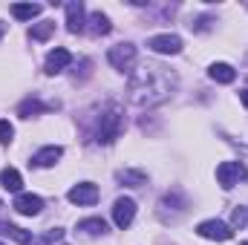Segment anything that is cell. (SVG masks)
Masks as SVG:
<instances>
[{
	"instance_id": "4fadbf2b",
	"label": "cell",
	"mask_w": 248,
	"mask_h": 245,
	"mask_svg": "<svg viewBox=\"0 0 248 245\" xmlns=\"http://www.w3.org/2000/svg\"><path fill=\"white\" fill-rule=\"evenodd\" d=\"M110 29H113V23H110V17H107L104 12H93V15H90V32H93L95 38L110 35Z\"/></svg>"
},
{
	"instance_id": "ba28073f",
	"label": "cell",
	"mask_w": 248,
	"mask_h": 245,
	"mask_svg": "<svg viewBox=\"0 0 248 245\" xmlns=\"http://www.w3.org/2000/svg\"><path fill=\"white\" fill-rule=\"evenodd\" d=\"M66 199L72 205H95L98 202V187L93 182H81V184H75V187H69Z\"/></svg>"
},
{
	"instance_id": "7c38bea8",
	"label": "cell",
	"mask_w": 248,
	"mask_h": 245,
	"mask_svg": "<svg viewBox=\"0 0 248 245\" xmlns=\"http://www.w3.org/2000/svg\"><path fill=\"white\" fill-rule=\"evenodd\" d=\"M61 156H63L61 147H58V144H49V147H44V150H38V153L32 156V165H35V168H52Z\"/></svg>"
},
{
	"instance_id": "9c48e42d",
	"label": "cell",
	"mask_w": 248,
	"mask_h": 245,
	"mask_svg": "<svg viewBox=\"0 0 248 245\" xmlns=\"http://www.w3.org/2000/svg\"><path fill=\"white\" fill-rule=\"evenodd\" d=\"M41 208H44V199L35 193H17V199H15V211L23 216H38Z\"/></svg>"
},
{
	"instance_id": "8fae6325",
	"label": "cell",
	"mask_w": 248,
	"mask_h": 245,
	"mask_svg": "<svg viewBox=\"0 0 248 245\" xmlns=\"http://www.w3.org/2000/svg\"><path fill=\"white\" fill-rule=\"evenodd\" d=\"M66 29H69L72 35L84 32V6H81V0L66 3Z\"/></svg>"
},
{
	"instance_id": "3957f363",
	"label": "cell",
	"mask_w": 248,
	"mask_h": 245,
	"mask_svg": "<svg viewBox=\"0 0 248 245\" xmlns=\"http://www.w3.org/2000/svg\"><path fill=\"white\" fill-rule=\"evenodd\" d=\"M240 179H246V168L243 162H222L217 168V182L222 190H231L234 184H240Z\"/></svg>"
},
{
	"instance_id": "603a6c76",
	"label": "cell",
	"mask_w": 248,
	"mask_h": 245,
	"mask_svg": "<svg viewBox=\"0 0 248 245\" xmlns=\"http://www.w3.org/2000/svg\"><path fill=\"white\" fill-rule=\"evenodd\" d=\"M231 219H234V225H237V228H246V225H248V208H237Z\"/></svg>"
},
{
	"instance_id": "d6986e66",
	"label": "cell",
	"mask_w": 248,
	"mask_h": 245,
	"mask_svg": "<svg viewBox=\"0 0 248 245\" xmlns=\"http://www.w3.org/2000/svg\"><path fill=\"white\" fill-rule=\"evenodd\" d=\"M78 231H84V234H90V237H98V234L107 231V222L98 219V216H93V219H81V222H78Z\"/></svg>"
},
{
	"instance_id": "5b68a950",
	"label": "cell",
	"mask_w": 248,
	"mask_h": 245,
	"mask_svg": "<svg viewBox=\"0 0 248 245\" xmlns=\"http://www.w3.org/2000/svg\"><path fill=\"white\" fill-rule=\"evenodd\" d=\"M196 234L205 237V240H217V243H228V240L234 237V231H231L225 222H219V219H205V222H199V225H196Z\"/></svg>"
},
{
	"instance_id": "9a60e30c",
	"label": "cell",
	"mask_w": 248,
	"mask_h": 245,
	"mask_svg": "<svg viewBox=\"0 0 248 245\" xmlns=\"http://www.w3.org/2000/svg\"><path fill=\"white\" fill-rule=\"evenodd\" d=\"M0 184H3L6 190H12V193H20L23 179H20V173H17L15 168H3V170H0Z\"/></svg>"
},
{
	"instance_id": "5bb4252c",
	"label": "cell",
	"mask_w": 248,
	"mask_h": 245,
	"mask_svg": "<svg viewBox=\"0 0 248 245\" xmlns=\"http://www.w3.org/2000/svg\"><path fill=\"white\" fill-rule=\"evenodd\" d=\"M208 75H211L217 84H231V81L237 78V72H234V66H231V63H211Z\"/></svg>"
},
{
	"instance_id": "cb8c5ba5",
	"label": "cell",
	"mask_w": 248,
	"mask_h": 245,
	"mask_svg": "<svg viewBox=\"0 0 248 245\" xmlns=\"http://www.w3.org/2000/svg\"><path fill=\"white\" fill-rule=\"evenodd\" d=\"M240 101H243V104L248 107V90H243V92H240Z\"/></svg>"
},
{
	"instance_id": "d4e9b609",
	"label": "cell",
	"mask_w": 248,
	"mask_h": 245,
	"mask_svg": "<svg viewBox=\"0 0 248 245\" xmlns=\"http://www.w3.org/2000/svg\"><path fill=\"white\" fill-rule=\"evenodd\" d=\"M3 35H6V23L0 20V38H3Z\"/></svg>"
},
{
	"instance_id": "6da1fadb",
	"label": "cell",
	"mask_w": 248,
	"mask_h": 245,
	"mask_svg": "<svg viewBox=\"0 0 248 245\" xmlns=\"http://www.w3.org/2000/svg\"><path fill=\"white\" fill-rule=\"evenodd\" d=\"M173 87H176V75L168 66H162V63H141L133 72L127 92H130L133 104H139V107H156V104H162V101L170 98Z\"/></svg>"
},
{
	"instance_id": "277c9868",
	"label": "cell",
	"mask_w": 248,
	"mask_h": 245,
	"mask_svg": "<svg viewBox=\"0 0 248 245\" xmlns=\"http://www.w3.org/2000/svg\"><path fill=\"white\" fill-rule=\"evenodd\" d=\"M147 49H153L156 55H179L182 52V38L179 35H153L147 38Z\"/></svg>"
},
{
	"instance_id": "7402d4cb",
	"label": "cell",
	"mask_w": 248,
	"mask_h": 245,
	"mask_svg": "<svg viewBox=\"0 0 248 245\" xmlns=\"http://www.w3.org/2000/svg\"><path fill=\"white\" fill-rule=\"evenodd\" d=\"M12 136H15V127L6 122V119H0V144H9Z\"/></svg>"
},
{
	"instance_id": "52a82bcc",
	"label": "cell",
	"mask_w": 248,
	"mask_h": 245,
	"mask_svg": "<svg viewBox=\"0 0 248 245\" xmlns=\"http://www.w3.org/2000/svg\"><path fill=\"white\" fill-rule=\"evenodd\" d=\"M107 61L113 63L116 69H130L133 63H136V46L133 44H116L110 52H107Z\"/></svg>"
},
{
	"instance_id": "30bf717a",
	"label": "cell",
	"mask_w": 248,
	"mask_h": 245,
	"mask_svg": "<svg viewBox=\"0 0 248 245\" xmlns=\"http://www.w3.org/2000/svg\"><path fill=\"white\" fill-rule=\"evenodd\" d=\"M72 63V55H69V49H63V46H58V49H52L49 55H46V75H58V72H63L66 66Z\"/></svg>"
},
{
	"instance_id": "ac0fdd59",
	"label": "cell",
	"mask_w": 248,
	"mask_h": 245,
	"mask_svg": "<svg viewBox=\"0 0 248 245\" xmlns=\"http://www.w3.org/2000/svg\"><path fill=\"white\" fill-rule=\"evenodd\" d=\"M44 110H49V107L41 104L38 98H26V101L17 107V116H20V119H32V116H38V113H44Z\"/></svg>"
},
{
	"instance_id": "2e32d148",
	"label": "cell",
	"mask_w": 248,
	"mask_h": 245,
	"mask_svg": "<svg viewBox=\"0 0 248 245\" xmlns=\"http://www.w3.org/2000/svg\"><path fill=\"white\" fill-rule=\"evenodd\" d=\"M0 234H3V237H12L15 243H20V245H29V243H32V231H23V228L9 225V222H0Z\"/></svg>"
},
{
	"instance_id": "e0dca14e",
	"label": "cell",
	"mask_w": 248,
	"mask_h": 245,
	"mask_svg": "<svg viewBox=\"0 0 248 245\" xmlns=\"http://www.w3.org/2000/svg\"><path fill=\"white\" fill-rule=\"evenodd\" d=\"M12 15H15L17 20H32V17L41 15V6H38V3H15V6H12Z\"/></svg>"
},
{
	"instance_id": "4316f807",
	"label": "cell",
	"mask_w": 248,
	"mask_h": 245,
	"mask_svg": "<svg viewBox=\"0 0 248 245\" xmlns=\"http://www.w3.org/2000/svg\"><path fill=\"white\" fill-rule=\"evenodd\" d=\"M0 208H3V202H0Z\"/></svg>"
},
{
	"instance_id": "44dd1931",
	"label": "cell",
	"mask_w": 248,
	"mask_h": 245,
	"mask_svg": "<svg viewBox=\"0 0 248 245\" xmlns=\"http://www.w3.org/2000/svg\"><path fill=\"white\" fill-rule=\"evenodd\" d=\"M119 182L130 184V187H141V184H147V176L141 170H122L119 173Z\"/></svg>"
},
{
	"instance_id": "7a4b0ae2",
	"label": "cell",
	"mask_w": 248,
	"mask_h": 245,
	"mask_svg": "<svg viewBox=\"0 0 248 245\" xmlns=\"http://www.w3.org/2000/svg\"><path fill=\"white\" fill-rule=\"evenodd\" d=\"M122 127H124V116H122V107H107L104 116H101V124H98V136L95 141L98 144H113L119 136H122Z\"/></svg>"
},
{
	"instance_id": "ffe728a7",
	"label": "cell",
	"mask_w": 248,
	"mask_h": 245,
	"mask_svg": "<svg viewBox=\"0 0 248 245\" xmlns=\"http://www.w3.org/2000/svg\"><path fill=\"white\" fill-rule=\"evenodd\" d=\"M52 32H55V20H41V23H35V26H32V32H29V35H32V41H46Z\"/></svg>"
},
{
	"instance_id": "8992f818",
	"label": "cell",
	"mask_w": 248,
	"mask_h": 245,
	"mask_svg": "<svg viewBox=\"0 0 248 245\" xmlns=\"http://www.w3.org/2000/svg\"><path fill=\"white\" fill-rule=\"evenodd\" d=\"M133 219H136V202H133L130 196H119V199L113 202V222L124 231V228L133 225Z\"/></svg>"
},
{
	"instance_id": "484cf974",
	"label": "cell",
	"mask_w": 248,
	"mask_h": 245,
	"mask_svg": "<svg viewBox=\"0 0 248 245\" xmlns=\"http://www.w3.org/2000/svg\"><path fill=\"white\" fill-rule=\"evenodd\" d=\"M240 245H248V243H240Z\"/></svg>"
}]
</instances>
